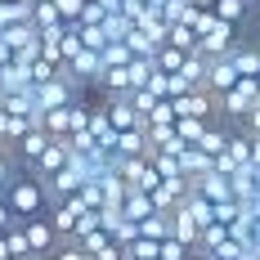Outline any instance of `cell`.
<instances>
[{"mask_svg": "<svg viewBox=\"0 0 260 260\" xmlns=\"http://www.w3.org/2000/svg\"><path fill=\"white\" fill-rule=\"evenodd\" d=\"M5 202L14 211V220L50 215V193H45V180H36V175H18V180L5 188Z\"/></svg>", "mask_w": 260, "mask_h": 260, "instance_id": "obj_1", "label": "cell"}, {"mask_svg": "<svg viewBox=\"0 0 260 260\" xmlns=\"http://www.w3.org/2000/svg\"><path fill=\"white\" fill-rule=\"evenodd\" d=\"M238 27H229V23H220L215 14H207L202 23H198V54H207V58H224V54L238 45Z\"/></svg>", "mask_w": 260, "mask_h": 260, "instance_id": "obj_2", "label": "cell"}, {"mask_svg": "<svg viewBox=\"0 0 260 260\" xmlns=\"http://www.w3.org/2000/svg\"><path fill=\"white\" fill-rule=\"evenodd\" d=\"M215 104H220V121L242 126V121L251 117V108L260 104V90H256V81H238L234 90H229V94H220Z\"/></svg>", "mask_w": 260, "mask_h": 260, "instance_id": "obj_3", "label": "cell"}, {"mask_svg": "<svg viewBox=\"0 0 260 260\" xmlns=\"http://www.w3.org/2000/svg\"><path fill=\"white\" fill-rule=\"evenodd\" d=\"M18 234H23V242H27V256H50L54 247L63 242V238L54 234L50 215H36V220H18Z\"/></svg>", "mask_w": 260, "mask_h": 260, "instance_id": "obj_4", "label": "cell"}, {"mask_svg": "<svg viewBox=\"0 0 260 260\" xmlns=\"http://www.w3.org/2000/svg\"><path fill=\"white\" fill-rule=\"evenodd\" d=\"M68 161H72V144H68V139H50V148H45V153H41L31 166H27V175H36V180H50V175H58V171L68 166Z\"/></svg>", "mask_w": 260, "mask_h": 260, "instance_id": "obj_5", "label": "cell"}, {"mask_svg": "<svg viewBox=\"0 0 260 260\" xmlns=\"http://www.w3.org/2000/svg\"><path fill=\"white\" fill-rule=\"evenodd\" d=\"M188 63H193V50H184V45H157V54H153V68L161 72V77H184L188 72Z\"/></svg>", "mask_w": 260, "mask_h": 260, "instance_id": "obj_6", "label": "cell"}, {"mask_svg": "<svg viewBox=\"0 0 260 260\" xmlns=\"http://www.w3.org/2000/svg\"><path fill=\"white\" fill-rule=\"evenodd\" d=\"M238 81H242V77H238V68H234V58H229V54H224V58H211V68H207V90L215 94V99H220V94H229Z\"/></svg>", "mask_w": 260, "mask_h": 260, "instance_id": "obj_7", "label": "cell"}, {"mask_svg": "<svg viewBox=\"0 0 260 260\" xmlns=\"http://www.w3.org/2000/svg\"><path fill=\"white\" fill-rule=\"evenodd\" d=\"M260 5L256 0H215V18L220 23H229V27H238V31H247V23H251V14H256Z\"/></svg>", "mask_w": 260, "mask_h": 260, "instance_id": "obj_8", "label": "cell"}, {"mask_svg": "<svg viewBox=\"0 0 260 260\" xmlns=\"http://www.w3.org/2000/svg\"><path fill=\"white\" fill-rule=\"evenodd\" d=\"M18 175H27V171H23V161L9 153V148H0V193H5V188H9L14 180H18Z\"/></svg>", "mask_w": 260, "mask_h": 260, "instance_id": "obj_9", "label": "cell"}, {"mask_svg": "<svg viewBox=\"0 0 260 260\" xmlns=\"http://www.w3.org/2000/svg\"><path fill=\"white\" fill-rule=\"evenodd\" d=\"M50 260H90V251H85L81 242H58L50 251Z\"/></svg>", "mask_w": 260, "mask_h": 260, "instance_id": "obj_10", "label": "cell"}, {"mask_svg": "<svg viewBox=\"0 0 260 260\" xmlns=\"http://www.w3.org/2000/svg\"><path fill=\"white\" fill-rule=\"evenodd\" d=\"M18 220H14V211H9V202H5V193H0V234H9Z\"/></svg>", "mask_w": 260, "mask_h": 260, "instance_id": "obj_11", "label": "cell"}, {"mask_svg": "<svg viewBox=\"0 0 260 260\" xmlns=\"http://www.w3.org/2000/svg\"><path fill=\"white\" fill-rule=\"evenodd\" d=\"M247 27H251V41H256V45H260V9H256V14H251V23H247Z\"/></svg>", "mask_w": 260, "mask_h": 260, "instance_id": "obj_12", "label": "cell"}, {"mask_svg": "<svg viewBox=\"0 0 260 260\" xmlns=\"http://www.w3.org/2000/svg\"><path fill=\"white\" fill-rule=\"evenodd\" d=\"M188 5H193L198 14H211V9H215V0H188Z\"/></svg>", "mask_w": 260, "mask_h": 260, "instance_id": "obj_13", "label": "cell"}, {"mask_svg": "<svg viewBox=\"0 0 260 260\" xmlns=\"http://www.w3.org/2000/svg\"><path fill=\"white\" fill-rule=\"evenodd\" d=\"M188 260H207V256H202V251H193V256H188Z\"/></svg>", "mask_w": 260, "mask_h": 260, "instance_id": "obj_14", "label": "cell"}, {"mask_svg": "<svg viewBox=\"0 0 260 260\" xmlns=\"http://www.w3.org/2000/svg\"><path fill=\"white\" fill-rule=\"evenodd\" d=\"M23 260H50V256H23Z\"/></svg>", "mask_w": 260, "mask_h": 260, "instance_id": "obj_15", "label": "cell"}, {"mask_svg": "<svg viewBox=\"0 0 260 260\" xmlns=\"http://www.w3.org/2000/svg\"><path fill=\"white\" fill-rule=\"evenodd\" d=\"M0 5H23V0H0Z\"/></svg>", "mask_w": 260, "mask_h": 260, "instance_id": "obj_16", "label": "cell"}, {"mask_svg": "<svg viewBox=\"0 0 260 260\" xmlns=\"http://www.w3.org/2000/svg\"><path fill=\"white\" fill-rule=\"evenodd\" d=\"M0 112H5V99H0Z\"/></svg>", "mask_w": 260, "mask_h": 260, "instance_id": "obj_17", "label": "cell"}, {"mask_svg": "<svg viewBox=\"0 0 260 260\" xmlns=\"http://www.w3.org/2000/svg\"><path fill=\"white\" fill-rule=\"evenodd\" d=\"M256 90H260V77H256Z\"/></svg>", "mask_w": 260, "mask_h": 260, "instance_id": "obj_18", "label": "cell"}, {"mask_svg": "<svg viewBox=\"0 0 260 260\" xmlns=\"http://www.w3.org/2000/svg\"><path fill=\"white\" fill-rule=\"evenodd\" d=\"M0 148H5V144H0Z\"/></svg>", "mask_w": 260, "mask_h": 260, "instance_id": "obj_19", "label": "cell"}, {"mask_svg": "<svg viewBox=\"0 0 260 260\" xmlns=\"http://www.w3.org/2000/svg\"><path fill=\"white\" fill-rule=\"evenodd\" d=\"M256 5H260V0H256Z\"/></svg>", "mask_w": 260, "mask_h": 260, "instance_id": "obj_20", "label": "cell"}]
</instances>
